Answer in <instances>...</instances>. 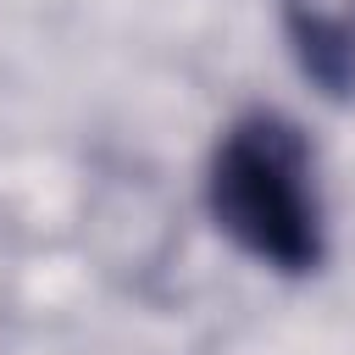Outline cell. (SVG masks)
<instances>
[{
	"label": "cell",
	"instance_id": "cell-1",
	"mask_svg": "<svg viewBox=\"0 0 355 355\" xmlns=\"http://www.w3.org/2000/svg\"><path fill=\"white\" fill-rule=\"evenodd\" d=\"M205 200L216 227L255 261L277 272H316L327 233H322V194L316 161L305 133L277 111H244L211 150Z\"/></svg>",
	"mask_w": 355,
	"mask_h": 355
},
{
	"label": "cell",
	"instance_id": "cell-2",
	"mask_svg": "<svg viewBox=\"0 0 355 355\" xmlns=\"http://www.w3.org/2000/svg\"><path fill=\"white\" fill-rule=\"evenodd\" d=\"M283 28L305 78L327 100H355V0H283Z\"/></svg>",
	"mask_w": 355,
	"mask_h": 355
}]
</instances>
